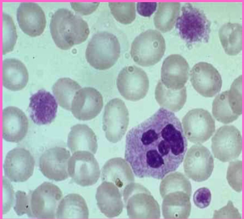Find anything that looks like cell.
<instances>
[{
	"instance_id": "29",
	"label": "cell",
	"mask_w": 244,
	"mask_h": 219,
	"mask_svg": "<svg viewBox=\"0 0 244 219\" xmlns=\"http://www.w3.org/2000/svg\"><path fill=\"white\" fill-rule=\"evenodd\" d=\"M242 26L238 23L228 22L220 28L219 38L227 54L235 56L242 51Z\"/></svg>"
},
{
	"instance_id": "13",
	"label": "cell",
	"mask_w": 244,
	"mask_h": 219,
	"mask_svg": "<svg viewBox=\"0 0 244 219\" xmlns=\"http://www.w3.org/2000/svg\"><path fill=\"white\" fill-rule=\"evenodd\" d=\"M182 121L185 135L190 141L194 143L206 142L215 131L214 119L208 111L203 109L189 110Z\"/></svg>"
},
{
	"instance_id": "8",
	"label": "cell",
	"mask_w": 244,
	"mask_h": 219,
	"mask_svg": "<svg viewBox=\"0 0 244 219\" xmlns=\"http://www.w3.org/2000/svg\"><path fill=\"white\" fill-rule=\"evenodd\" d=\"M31 217L54 219L63 194L60 188L51 183L45 182L29 194Z\"/></svg>"
},
{
	"instance_id": "1",
	"label": "cell",
	"mask_w": 244,
	"mask_h": 219,
	"mask_svg": "<svg viewBox=\"0 0 244 219\" xmlns=\"http://www.w3.org/2000/svg\"><path fill=\"white\" fill-rule=\"evenodd\" d=\"M187 146L179 120L161 108L128 131L124 158L137 177L162 179L179 167Z\"/></svg>"
},
{
	"instance_id": "19",
	"label": "cell",
	"mask_w": 244,
	"mask_h": 219,
	"mask_svg": "<svg viewBox=\"0 0 244 219\" xmlns=\"http://www.w3.org/2000/svg\"><path fill=\"white\" fill-rule=\"evenodd\" d=\"M189 67L181 55L173 54L164 60L161 69V81L166 87L179 90L185 86L189 78Z\"/></svg>"
},
{
	"instance_id": "30",
	"label": "cell",
	"mask_w": 244,
	"mask_h": 219,
	"mask_svg": "<svg viewBox=\"0 0 244 219\" xmlns=\"http://www.w3.org/2000/svg\"><path fill=\"white\" fill-rule=\"evenodd\" d=\"M180 7V4L178 2H159L154 17L156 28L162 33L171 30L179 17Z\"/></svg>"
},
{
	"instance_id": "33",
	"label": "cell",
	"mask_w": 244,
	"mask_h": 219,
	"mask_svg": "<svg viewBox=\"0 0 244 219\" xmlns=\"http://www.w3.org/2000/svg\"><path fill=\"white\" fill-rule=\"evenodd\" d=\"M109 4L112 14L119 22L128 24L131 23L135 19V2H109Z\"/></svg>"
},
{
	"instance_id": "23",
	"label": "cell",
	"mask_w": 244,
	"mask_h": 219,
	"mask_svg": "<svg viewBox=\"0 0 244 219\" xmlns=\"http://www.w3.org/2000/svg\"><path fill=\"white\" fill-rule=\"evenodd\" d=\"M122 196L121 192L113 183L103 181L97 189V205L101 212L107 217H116L123 210Z\"/></svg>"
},
{
	"instance_id": "24",
	"label": "cell",
	"mask_w": 244,
	"mask_h": 219,
	"mask_svg": "<svg viewBox=\"0 0 244 219\" xmlns=\"http://www.w3.org/2000/svg\"><path fill=\"white\" fill-rule=\"evenodd\" d=\"M103 181L114 184L122 193L125 188L134 182V176L132 169L126 160L121 157L112 158L104 165L101 170Z\"/></svg>"
},
{
	"instance_id": "37",
	"label": "cell",
	"mask_w": 244,
	"mask_h": 219,
	"mask_svg": "<svg viewBox=\"0 0 244 219\" xmlns=\"http://www.w3.org/2000/svg\"><path fill=\"white\" fill-rule=\"evenodd\" d=\"M15 205L14 209L18 216L27 214L31 217L29 207V196L23 191L18 190L15 193Z\"/></svg>"
},
{
	"instance_id": "10",
	"label": "cell",
	"mask_w": 244,
	"mask_h": 219,
	"mask_svg": "<svg viewBox=\"0 0 244 219\" xmlns=\"http://www.w3.org/2000/svg\"><path fill=\"white\" fill-rule=\"evenodd\" d=\"M118 90L126 100L136 101L145 97L149 89L148 76L142 68L135 65L123 68L116 80Z\"/></svg>"
},
{
	"instance_id": "9",
	"label": "cell",
	"mask_w": 244,
	"mask_h": 219,
	"mask_svg": "<svg viewBox=\"0 0 244 219\" xmlns=\"http://www.w3.org/2000/svg\"><path fill=\"white\" fill-rule=\"evenodd\" d=\"M103 129L107 140L115 143L125 135L129 122V113L124 102L116 98L105 106L103 117Z\"/></svg>"
},
{
	"instance_id": "27",
	"label": "cell",
	"mask_w": 244,
	"mask_h": 219,
	"mask_svg": "<svg viewBox=\"0 0 244 219\" xmlns=\"http://www.w3.org/2000/svg\"><path fill=\"white\" fill-rule=\"evenodd\" d=\"M89 212L84 198L75 193L62 198L58 206L56 217L58 219H88Z\"/></svg>"
},
{
	"instance_id": "6",
	"label": "cell",
	"mask_w": 244,
	"mask_h": 219,
	"mask_svg": "<svg viewBox=\"0 0 244 219\" xmlns=\"http://www.w3.org/2000/svg\"><path fill=\"white\" fill-rule=\"evenodd\" d=\"M123 196L129 218L158 219L159 205L151 192L142 185L134 182L124 189Z\"/></svg>"
},
{
	"instance_id": "32",
	"label": "cell",
	"mask_w": 244,
	"mask_h": 219,
	"mask_svg": "<svg viewBox=\"0 0 244 219\" xmlns=\"http://www.w3.org/2000/svg\"><path fill=\"white\" fill-rule=\"evenodd\" d=\"M228 90L217 95L212 105V113L217 120L227 124L236 120L239 116L228 99Z\"/></svg>"
},
{
	"instance_id": "40",
	"label": "cell",
	"mask_w": 244,
	"mask_h": 219,
	"mask_svg": "<svg viewBox=\"0 0 244 219\" xmlns=\"http://www.w3.org/2000/svg\"><path fill=\"white\" fill-rule=\"evenodd\" d=\"M3 214L6 213L11 208L12 206L9 198V197L12 201L14 199V191L12 186L10 182L7 179L6 182L7 188L4 178H3Z\"/></svg>"
},
{
	"instance_id": "36",
	"label": "cell",
	"mask_w": 244,
	"mask_h": 219,
	"mask_svg": "<svg viewBox=\"0 0 244 219\" xmlns=\"http://www.w3.org/2000/svg\"><path fill=\"white\" fill-rule=\"evenodd\" d=\"M242 75L235 79L228 91V99L239 112L242 113Z\"/></svg>"
},
{
	"instance_id": "42",
	"label": "cell",
	"mask_w": 244,
	"mask_h": 219,
	"mask_svg": "<svg viewBox=\"0 0 244 219\" xmlns=\"http://www.w3.org/2000/svg\"><path fill=\"white\" fill-rule=\"evenodd\" d=\"M157 6L156 2H138L137 4V10L140 15L148 17L156 10Z\"/></svg>"
},
{
	"instance_id": "35",
	"label": "cell",
	"mask_w": 244,
	"mask_h": 219,
	"mask_svg": "<svg viewBox=\"0 0 244 219\" xmlns=\"http://www.w3.org/2000/svg\"><path fill=\"white\" fill-rule=\"evenodd\" d=\"M242 161L238 160L230 163L226 178L228 184L236 192L242 190Z\"/></svg>"
},
{
	"instance_id": "7",
	"label": "cell",
	"mask_w": 244,
	"mask_h": 219,
	"mask_svg": "<svg viewBox=\"0 0 244 219\" xmlns=\"http://www.w3.org/2000/svg\"><path fill=\"white\" fill-rule=\"evenodd\" d=\"M165 50V40L161 33L155 30L149 29L135 39L131 45L130 54L137 64L147 67L159 62Z\"/></svg>"
},
{
	"instance_id": "4",
	"label": "cell",
	"mask_w": 244,
	"mask_h": 219,
	"mask_svg": "<svg viewBox=\"0 0 244 219\" xmlns=\"http://www.w3.org/2000/svg\"><path fill=\"white\" fill-rule=\"evenodd\" d=\"M181 14L176 27L181 37L189 47L199 43H207L209 39L211 23L202 10L186 3L182 7Z\"/></svg>"
},
{
	"instance_id": "17",
	"label": "cell",
	"mask_w": 244,
	"mask_h": 219,
	"mask_svg": "<svg viewBox=\"0 0 244 219\" xmlns=\"http://www.w3.org/2000/svg\"><path fill=\"white\" fill-rule=\"evenodd\" d=\"M71 157L65 148L55 147L45 151L39 159L40 170L48 179L56 181L64 180L69 177L68 164Z\"/></svg>"
},
{
	"instance_id": "34",
	"label": "cell",
	"mask_w": 244,
	"mask_h": 219,
	"mask_svg": "<svg viewBox=\"0 0 244 219\" xmlns=\"http://www.w3.org/2000/svg\"><path fill=\"white\" fill-rule=\"evenodd\" d=\"M3 54L13 51L16 43L17 35L15 26L11 17L3 13Z\"/></svg>"
},
{
	"instance_id": "21",
	"label": "cell",
	"mask_w": 244,
	"mask_h": 219,
	"mask_svg": "<svg viewBox=\"0 0 244 219\" xmlns=\"http://www.w3.org/2000/svg\"><path fill=\"white\" fill-rule=\"evenodd\" d=\"M17 16L20 28L29 36H39L44 31L46 22L45 15L42 8L37 3H21L17 9Z\"/></svg>"
},
{
	"instance_id": "14",
	"label": "cell",
	"mask_w": 244,
	"mask_h": 219,
	"mask_svg": "<svg viewBox=\"0 0 244 219\" xmlns=\"http://www.w3.org/2000/svg\"><path fill=\"white\" fill-rule=\"evenodd\" d=\"M185 175L197 182L208 179L214 167V159L210 151L200 144L194 145L187 151L183 163Z\"/></svg>"
},
{
	"instance_id": "16",
	"label": "cell",
	"mask_w": 244,
	"mask_h": 219,
	"mask_svg": "<svg viewBox=\"0 0 244 219\" xmlns=\"http://www.w3.org/2000/svg\"><path fill=\"white\" fill-rule=\"evenodd\" d=\"M190 81L195 90L205 97H212L220 90L222 83L221 75L211 64L200 62L190 71Z\"/></svg>"
},
{
	"instance_id": "38",
	"label": "cell",
	"mask_w": 244,
	"mask_h": 219,
	"mask_svg": "<svg viewBox=\"0 0 244 219\" xmlns=\"http://www.w3.org/2000/svg\"><path fill=\"white\" fill-rule=\"evenodd\" d=\"M212 195L210 190L203 187L199 188L194 193L193 201L198 208L204 209L208 206L211 202Z\"/></svg>"
},
{
	"instance_id": "28",
	"label": "cell",
	"mask_w": 244,
	"mask_h": 219,
	"mask_svg": "<svg viewBox=\"0 0 244 219\" xmlns=\"http://www.w3.org/2000/svg\"><path fill=\"white\" fill-rule=\"evenodd\" d=\"M155 99L162 108L174 112L181 110L187 99L186 88L184 86L177 90L166 88L161 80L158 81L155 90Z\"/></svg>"
},
{
	"instance_id": "3",
	"label": "cell",
	"mask_w": 244,
	"mask_h": 219,
	"mask_svg": "<svg viewBox=\"0 0 244 219\" xmlns=\"http://www.w3.org/2000/svg\"><path fill=\"white\" fill-rule=\"evenodd\" d=\"M50 28L55 44L63 50L84 42L90 33L87 22L67 9H59L52 15Z\"/></svg>"
},
{
	"instance_id": "39",
	"label": "cell",
	"mask_w": 244,
	"mask_h": 219,
	"mask_svg": "<svg viewBox=\"0 0 244 219\" xmlns=\"http://www.w3.org/2000/svg\"><path fill=\"white\" fill-rule=\"evenodd\" d=\"M213 218L241 219V217L238 209L234 207L232 202L229 201L226 206L218 210L214 211Z\"/></svg>"
},
{
	"instance_id": "12",
	"label": "cell",
	"mask_w": 244,
	"mask_h": 219,
	"mask_svg": "<svg viewBox=\"0 0 244 219\" xmlns=\"http://www.w3.org/2000/svg\"><path fill=\"white\" fill-rule=\"evenodd\" d=\"M212 149L215 158L225 162L238 157L242 148L241 134L232 125L219 128L212 139Z\"/></svg>"
},
{
	"instance_id": "5",
	"label": "cell",
	"mask_w": 244,
	"mask_h": 219,
	"mask_svg": "<svg viewBox=\"0 0 244 219\" xmlns=\"http://www.w3.org/2000/svg\"><path fill=\"white\" fill-rule=\"evenodd\" d=\"M120 48L116 36L106 32L94 35L87 47V61L95 69L104 70L113 66L120 57Z\"/></svg>"
},
{
	"instance_id": "22",
	"label": "cell",
	"mask_w": 244,
	"mask_h": 219,
	"mask_svg": "<svg viewBox=\"0 0 244 219\" xmlns=\"http://www.w3.org/2000/svg\"><path fill=\"white\" fill-rule=\"evenodd\" d=\"M29 120L19 108L9 106L2 111V137L8 142L18 143L26 135Z\"/></svg>"
},
{
	"instance_id": "25",
	"label": "cell",
	"mask_w": 244,
	"mask_h": 219,
	"mask_svg": "<svg viewBox=\"0 0 244 219\" xmlns=\"http://www.w3.org/2000/svg\"><path fill=\"white\" fill-rule=\"evenodd\" d=\"M29 80V73L24 64L14 58L6 59L2 62L3 86L13 91L25 87Z\"/></svg>"
},
{
	"instance_id": "31",
	"label": "cell",
	"mask_w": 244,
	"mask_h": 219,
	"mask_svg": "<svg viewBox=\"0 0 244 219\" xmlns=\"http://www.w3.org/2000/svg\"><path fill=\"white\" fill-rule=\"evenodd\" d=\"M81 86L75 81L69 78L59 79L54 84L52 90L59 105L71 111L73 98Z\"/></svg>"
},
{
	"instance_id": "11",
	"label": "cell",
	"mask_w": 244,
	"mask_h": 219,
	"mask_svg": "<svg viewBox=\"0 0 244 219\" xmlns=\"http://www.w3.org/2000/svg\"><path fill=\"white\" fill-rule=\"evenodd\" d=\"M68 171L73 180L82 186L95 184L100 175L97 161L93 153L87 151L72 153L68 161Z\"/></svg>"
},
{
	"instance_id": "26",
	"label": "cell",
	"mask_w": 244,
	"mask_h": 219,
	"mask_svg": "<svg viewBox=\"0 0 244 219\" xmlns=\"http://www.w3.org/2000/svg\"><path fill=\"white\" fill-rule=\"evenodd\" d=\"M67 144L72 153L87 151L95 154L97 149L96 136L92 129L86 124H77L71 128Z\"/></svg>"
},
{
	"instance_id": "20",
	"label": "cell",
	"mask_w": 244,
	"mask_h": 219,
	"mask_svg": "<svg viewBox=\"0 0 244 219\" xmlns=\"http://www.w3.org/2000/svg\"><path fill=\"white\" fill-rule=\"evenodd\" d=\"M29 99V113L34 123L45 125L53 121L56 117L58 105L54 97L49 92L40 90Z\"/></svg>"
},
{
	"instance_id": "41",
	"label": "cell",
	"mask_w": 244,
	"mask_h": 219,
	"mask_svg": "<svg viewBox=\"0 0 244 219\" xmlns=\"http://www.w3.org/2000/svg\"><path fill=\"white\" fill-rule=\"evenodd\" d=\"M99 3V2H71V4L75 11L82 15H87L94 11Z\"/></svg>"
},
{
	"instance_id": "2",
	"label": "cell",
	"mask_w": 244,
	"mask_h": 219,
	"mask_svg": "<svg viewBox=\"0 0 244 219\" xmlns=\"http://www.w3.org/2000/svg\"><path fill=\"white\" fill-rule=\"evenodd\" d=\"M160 192L163 198L162 210L166 219H187L191 210L190 182L182 173L175 172L162 179Z\"/></svg>"
},
{
	"instance_id": "18",
	"label": "cell",
	"mask_w": 244,
	"mask_h": 219,
	"mask_svg": "<svg viewBox=\"0 0 244 219\" xmlns=\"http://www.w3.org/2000/svg\"><path fill=\"white\" fill-rule=\"evenodd\" d=\"M103 106L102 96L94 88L85 87L76 93L71 103V111L75 117L81 121L94 118Z\"/></svg>"
},
{
	"instance_id": "15",
	"label": "cell",
	"mask_w": 244,
	"mask_h": 219,
	"mask_svg": "<svg viewBox=\"0 0 244 219\" xmlns=\"http://www.w3.org/2000/svg\"><path fill=\"white\" fill-rule=\"evenodd\" d=\"M35 161L28 150L17 147L7 153L3 165L5 175L15 182L27 181L33 175Z\"/></svg>"
}]
</instances>
